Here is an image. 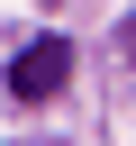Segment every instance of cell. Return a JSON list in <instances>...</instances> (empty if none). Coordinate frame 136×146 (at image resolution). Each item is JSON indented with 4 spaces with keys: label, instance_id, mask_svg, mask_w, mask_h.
I'll return each instance as SVG.
<instances>
[{
    "label": "cell",
    "instance_id": "6da1fadb",
    "mask_svg": "<svg viewBox=\"0 0 136 146\" xmlns=\"http://www.w3.org/2000/svg\"><path fill=\"white\" fill-rule=\"evenodd\" d=\"M63 82H73V46H63V36H27V46L9 55V100L36 110V100H54Z\"/></svg>",
    "mask_w": 136,
    "mask_h": 146
}]
</instances>
